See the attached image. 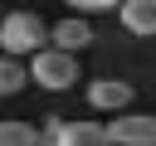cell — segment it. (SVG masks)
Segmentation results:
<instances>
[{
    "label": "cell",
    "mask_w": 156,
    "mask_h": 146,
    "mask_svg": "<svg viewBox=\"0 0 156 146\" xmlns=\"http://www.w3.org/2000/svg\"><path fill=\"white\" fill-rule=\"evenodd\" d=\"M117 24L136 39H156V0H127L117 10Z\"/></svg>",
    "instance_id": "obj_6"
},
{
    "label": "cell",
    "mask_w": 156,
    "mask_h": 146,
    "mask_svg": "<svg viewBox=\"0 0 156 146\" xmlns=\"http://www.w3.org/2000/svg\"><path fill=\"white\" fill-rule=\"evenodd\" d=\"M88 107L93 112H107V117L132 112V83L127 78H93L88 83Z\"/></svg>",
    "instance_id": "obj_4"
},
{
    "label": "cell",
    "mask_w": 156,
    "mask_h": 146,
    "mask_svg": "<svg viewBox=\"0 0 156 146\" xmlns=\"http://www.w3.org/2000/svg\"><path fill=\"white\" fill-rule=\"evenodd\" d=\"M24 83H29V73L20 68V58L0 54V97H15V92H20Z\"/></svg>",
    "instance_id": "obj_9"
},
{
    "label": "cell",
    "mask_w": 156,
    "mask_h": 146,
    "mask_svg": "<svg viewBox=\"0 0 156 146\" xmlns=\"http://www.w3.org/2000/svg\"><path fill=\"white\" fill-rule=\"evenodd\" d=\"M98 10H107V0H78V15H83V19L98 15Z\"/></svg>",
    "instance_id": "obj_11"
},
{
    "label": "cell",
    "mask_w": 156,
    "mask_h": 146,
    "mask_svg": "<svg viewBox=\"0 0 156 146\" xmlns=\"http://www.w3.org/2000/svg\"><path fill=\"white\" fill-rule=\"evenodd\" d=\"M0 146H39V127L20 117H0Z\"/></svg>",
    "instance_id": "obj_8"
},
{
    "label": "cell",
    "mask_w": 156,
    "mask_h": 146,
    "mask_svg": "<svg viewBox=\"0 0 156 146\" xmlns=\"http://www.w3.org/2000/svg\"><path fill=\"white\" fill-rule=\"evenodd\" d=\"M58 146H112V141H107V122H83V117H73V122H63Z\"/></svg>",
    "instance_id": "obj_7"
},
{
    "label": "cell",
    "mask_w": 156,
    "mask_h": 146,
    "mask_svg": "<svg viewBox=\"0 0 156 146\" xmlns=\"http://www.w3.org/2000/svg\"><path fill=\"white\" fill-rule=\"evenodd\" d=\"M49 34H54V24L44 19V15H34V10H10L5 19H0V54H10V58H34V54H44L49 49Z\"/></svg>",
    "instance_id": "obj_1"
},
{
    "label": "cell",
    "mask_w": 156,
    "mask_h": 146,
    "mask_svg": "<svg viewBox=\"0 0 156 146\" xmlns=\"http://www.w3.org/2000/svg\"><path fill=\"white\" fill-rule=\"evenodd\" d=\"M88 44H93V24H88L83 15H68V19H58V24H54V34H49V49H58V54H73V58H78Z\"/></svg>",
    "instance_id": "obj_5"
},
{
    "label": "cell",
    "mask_w": 156,
    "mask_h": 146,
    "mask_svg": "<svg viewBox=\"0 0 156 146\" xmlns=\"http://www.w3.org/2000/svg\"><path fill=\"white\" fill-rule=\"evenodd\" d=\"M58 136H63V117H44L39 122V146H58Z\"/></svg>",
    "instance_id": "obj_10"
},
{
    "label": "cell",
    "mask_w": 156,
    "mask_h": 146,
    "mask_svg": "<svg viewBox=\"0 0 156 146\" xmlns=\"http://www.w3.org/2000/svg\"><path fill=\"white\" fill-rule=\"evenodd\" d=\"M29 78L44 88V92H68L78 83V58L73 54H58V49H44L29 58Z\"/></svg>",
    "instance_id": "obj_2"
},
{
    "label": "cell",
    "mask_w": 156,
    "mask_h": 146,
    "mask_svg": "<svg viewBox=\"0 0 156 146\" xmlns=\"http://www.w3.org/2000/svg\"><path fill=\"white\" fill-rule=\"evenodd\" d=\"M107 141H112V146H156V112L107 117Z\"/></svg>",
    "instance_id": "obj_3"
}]
</instances>
